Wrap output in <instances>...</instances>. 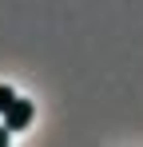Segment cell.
Wrapping results in <instances>:
<instances>
[{
  "label": "cell",
  "instance_id": "7a4b0ae2",
  "mask_svg": "<svg viewBox=\"0 0 143 147\" xmlns=\"http://www.w3.org/2000/svg\"><path fill=\"white\" fill-rule=\"evenodd\" d=\"M12 99H16V92H12L8 84H0V115H4V107H8Z\"/></svg>",
  "mask_w": 143,
  "mask_h": 147
},
{
  "label": "cell",
  "instance_id": "6da1fadb",
  "mask_svg": "<svg viewBox=\"0 0 143 147\" xmlns=\"http://www.w3.org/2000/svg\"><path fill=\"white\" fill-rule=\"evenodd\" d=\"M32 115H36V107H32L28 99L16 96L8 107H4V127H8V131H24V127L32 123Z\"/></svg>",
  "mask_w": 143,
  "mask_h": 147
},
{
  "label": "cell",
  "instance_id": "3957f363",
  "mask_svg": "<svg viewBox=\"0 0 143 147\" xmlns=\"http://www.w3.org/2000/svg\"><path fill=\"white\" fill-rule=\"evenodd\" d=\"M8 135H12V131H8V127H0V147L8 143Z\"/></svg>",
  "mask_w": 143,
  "mask_h": 147
}]
</instances>
